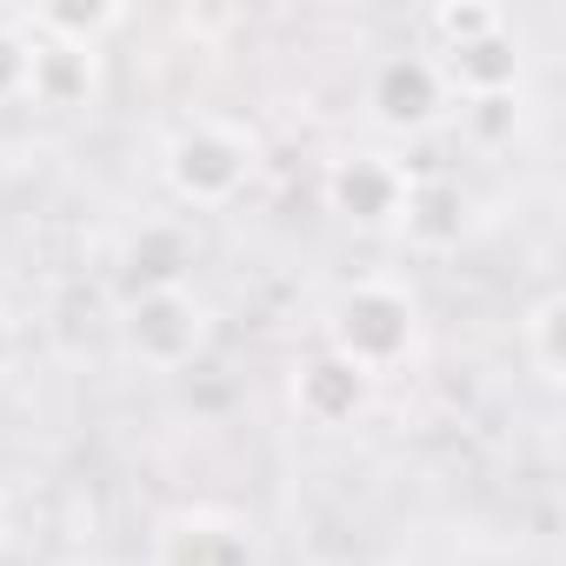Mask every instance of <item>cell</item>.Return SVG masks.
Instances as JSON below:
<instances>
[{
    "mask_svg": "<svg viewBox=\"0 0 566 566\" xmlns=\"http://www.w3.org/2000/svg\"><path fill=\"white\" fill-rule=\"evenodd\" d=\"M253 167H260V147L253 134L227 127V120H187L167 134L160 147V180L180 207L193 213H220L233 207L247 187H253Z\"/></svg>",
    "mask_w": 566,
    "mask_h": 566,
    "instance_id": "1",
    "label": "cell"
},
{
    "mask_svg": "<svg viewBox=\"0 0 566 566\" xmlns=\"http://www.w3.org/2000/svg\"><path fill=\"white\" fill-rule=\"evenodd\" d=\"M413 340H420V307L400 280H354L327 314V354H340L367 380L394 374L413 354Z\"/></svg>",
    "mask_w": 566,
    "mask_h": 566,
    "instance_id": "2",
    "label": "cell"
},
{
    "mask_svg": "<svg viewBox=\"0 0 566 566\" xmlns=\"http://www.w3.org/2000/svg\"><path fill=\"white\" fill-rule=\"evenodd\" d=\"M453 107V87L440 74L433 54H413V48H394L367 67V120L387 127V134H433Z\"/></svg>",
    "mask_w": 566,
    "mask_h": 566,
    "instance_id": "3",
    "label": "cell"
},
{
    "mask_svg": "<svg viewBox=\"0 0 566 566\" xmlns=\"http://www.w3.org/2000/svg\"><path fill=\"white\" fill-rule=\"evenodd\" d=\"M120 347L147 374H180V367H193L207 354V307L187 287L127 294V307H120Z\"/></svg>",
    "mask_w": 566,
    "mask_h": 566,
    "instance_id": "4",
    "label": "cell"
},
{
    "mask_svg": "<svg viewBox=\"0 0 566 566\" xmlns=\"http://www.w3.org/2000/svg\"><path fill=\"white\" fill-rule=\"evenodd\" d=\"M327 207L360 227V233H387V227H407V207H413V174L394 160V154H340L327 167Z\"/></svg>",
    "mask_w": 566,
    "mask_h": 566,
    "instance_id": "5",
    "label": "cell"
},
{
    "mask_svg": "<svg viewBox=\"0 0 566 566\" xmlns=\"http://www.w3.org/2000/svg\"><path fill=\"white\" fill-rule=\"evenodd\" d=\"M433 61H440V74H447L453 94H467V101H513L520 48H513V28L506 21L486 28V34H473V41H460V48H440Z\"/></svg>",
    "mask_w": 566,
    "mask_h": 566,
    "instance_id": "6",
    "label": "cell"
},
{
    "mask_svg": "<svg viewBox=\"0 0 566 566\" xmlns=\"http://www.w3.org/2000/svg\"><path fill=\"white\" fill-rule=\"evenodd\" d=\"M187 266H193V233L180 220H147L120 253V287L167 294V287H187Z\"/></svg>",
    "mask_w": 566,
    "mask_h": 566,
    "instance_id": "7",
    "label": "cell"
},
{
    "mask_svg": "<svg viewBox=\"0 0 566 566\" xmlns=\"http://www.w3.org/2000/svg\"><path fill=\"white\" fill-rule=\"evenodd\" d=\"M367 394H374V380L360 367H347L340 354H314L294 374V407H301L307 427H347V420H360Z\"/></svg>",
    "mask_w": 566,
    "mask_h": 566,
    "instance_id": "8",
    "label": "cell"
},
{
    "mask_svg": "<svg viewBox=\"0 0 566 566\" xmlns=\"http://www.w3.org/2000/svg\"><path fill=\"white\" fill-rule=\"evenodd\" d=\"M154 566H253V546H247V526L227 513H180L167 520Z\"/></svg>",
    "mask_w": 566,
    "mask_h": 566,
    "instance_id": "9",
    "label": "cell"
},
{
    "mask_svg": "<svg viewBox=\"0 0 566 566\" xmlns=\"http://www.w3.org/2000/svg\"><path fill=\"white\" fill-rule=\"evenodd\" d=\"M87 94H94V48H54V41H34L28 101H41V107H81Z\"/></svg>",
    "mask_w": 566,
    "mask_h": 566,
    "instance_id": "10",
    "label": "cell"
},
{
    "mask_svg": "<svg viewBox=\"0 0 566 566\" xmlns=\"http://www.w3.org/2000/svg\"><path fill=\"white\" fill-rule=\"evenodd\" d=\"M559 294H539L533 307H526V321H520V334H526V360H533V374L553 387L559 380Z\"/></svg>",
    "mask_w": 566,
    "mask_h": 566,
    "instance_id": "11",
    "label": "cell"
},
{
    "mask_svg": "<svg viewBox=\"0 0 566 566\" xmlns=\"http://www.w3.org/2000/svg\"><path fill=\"white\" fill-rule=\"evenodd\" d=\"M506 14L500 8H486V0H460V8H433V41L440 48H460V41H473V34H486V28H500Z\"/></svg>",
    "mask_w": 566,
    "mask_h": 566,
    "instance_id": "12",
    "label": "cell"
},
{
    "mask_svg": "<svg viewBox=\"0 0 566 566\" xmlns=\"http://www.w3.org/2000/svg\"><path fill=\"white\" fill-rule=\"evenodd\" d=\"M28 67H34V34L0 21V101H28Z\"/></svg>",
    "mask_w": 566,
    "mask_h": 566,
    "instance_id": "13",
    "label": "cell"
},
{
    "mask_svg": "<svg viewBox=\"0 0 566 566\" xmlns=\"http://www.w3.org/2000/svg\"><path fill=\"white\" fill-rule=\"evenodd\" d=\"M14 354H21V334H14V314H8V307H0V374H8V367H14Z\"/></svg>",
    "mask_w": 566,
    "mask_h": 566,
    "instance_id": "14",
    "label": "cell"
},
{
    "mask_svg": "<svg viewBox=\"0 0 566 566\" xmlns=\"http://www.w3.org/2000/svg\"><path fill=\"white\" fill-rule=\"evenodd\" d=\"M0 539H8V493H0Z\"/></svg>",
    "mask_w": 566,
    "mask_h": 566,
    "instance_id": "15",
    "label": "cell"
},
{
    "mask_svg": "<svg viewBox=\"0 0 566 566\" xmlns=\"http://www.w3.org/2000/svg\"><path fill=\"white\" fill-rule=\"evenodd\" d=\"M54 566H87V559H54Z\"/></svg>",
    "mask_w": 566,
    "mask_h": 566,
    "instance_id": "16",
    "label": "cell"
}]
</instances>
